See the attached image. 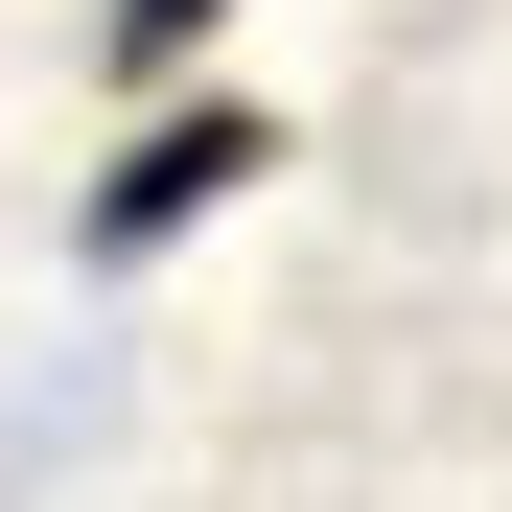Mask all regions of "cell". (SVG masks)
Here are the masks:
<instances>
[{"instance_id":"cell-2","label":"cell","mask_w":512,"mask_h":512,"mask_svg":"<svg viewBox=\"0 0 512 512\" xmlns=\"http://www.w3.org/2000/svg\"><path fill=\"white\" fill-rule=\"evenodd\" d=\"M210 24H233V0H117V70H187Z\"/></svg>"},{"instance_id":"cell-1","label":"cell","mask_w":512,"mask_h":512,"mask_svg":"<svg viewBox=\"0 0 512 512\" xmlns=\"http://www.w3.org/2000/svg\"><path fill=\"white\" fill-rule=\"evenodd\" d=\"M256 163H280V117H256V94H187V117H140V140H117V187H94V256H163L187 210H233Z\"/></svg>"}]
</instances>
